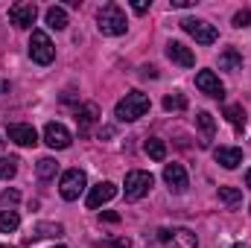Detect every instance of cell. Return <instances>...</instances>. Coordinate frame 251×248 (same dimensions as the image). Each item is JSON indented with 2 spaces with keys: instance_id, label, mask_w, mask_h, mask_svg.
<instances>
[{
  "instance_id": "603a6c76",
  "label": "cell",
  "mask_w": 251,
  "mask_h": 248,
  "mask_svg": "<svg viewBox=\"0 0 251 248\" xmlns=\"http://www.w3.org/2000/svg\"><path fill=\"white\" fill-rule=\"evenodd\" d=\"M35 170H38V178H44V181H47V178H53V175L59 173V164H56L53 158H41V161L35 164Z\"/></svg>"
},
{
  "instance_id": "30bf717a",
  "label": "cell",
  "mask_w": 251,
  "mask_h": 248,
  "mask_svg": "<svg viewBox=\"0 0 251 248\" xmlns=\"http://www.w3.org/2000/svg\"><path fill=\"white\" fill-rule=\"evenodd\" d=\"M164 181L173 193H184L190 187V178H187V170L181 164H167L164 167Z\"/></svg>"
},
{
  "instance_id": "d4e9b609",
  "label": "cell",
  "mask_w": 251,
  "mask_h": 248,
  "mask_svg": "<svg viewBox=\"0 0 251 248\" xmlns=\"http://www.w3.org/2000/svg\"><path fill=\"white\" fill-rule=\"evenodd\" d=\"M18 225H21V216L15 213V210H3L0 213V231H18Z\"/></svg>"
},
{
  "instance_id": "f35d334b",
  "label": "cell",
  "mask_w": 251,
  "mask_h": 248,
  "mask_svg": "<svg viewBox=\"0 0 251 248\" xmlns=\"http://www.w3.org/2000/svg\"><path fill=\"white\" fill-rule=\"evenodd\" d=\"M56 248H64V246H56Z\"/></svg>"
},
{
  "instance_id": "4dcf8cb0",
  "label": "cell",
  "mask_w": 251,
  "mask_h": 248,
  "mask_svg": "<svg viewBox=\"0 0 251 248\" xmlns=\"http://www.w3.org/2000/svg\"><path fill=\"white\" fill-rule=\"evenodd\" d=\"M131 9H134L137 15H143V12L149 9V3H146V0H134V3H131Z\"/></svg>"
},
{
  "instance_id": "8992f818",
  "label": "cell",
  "mask_w": 251,
  "mask_h": 248,
  "mask_svg": "<svg viewBox=\"0 0 251 248\" xmlns=\"http://www.w3.org/2000/svg\"><path fill=\"white\" fill-rule=\"evenodd\" d=\"M178 24H181V29H184L187 35H193V38H196L199 44H204V47H207V44H213V41L219 38L216 26H213V24H207V21H199V18H181Z\"/></svg>"
},
{
  "instance_id": "9c48e42d",
  "label": "cell",
  "mask_w": 251,
  "mask_h": 248,
  "mask_svg": "<svg viewBox=\"0 0 251 248\" xmlns=\"http://www.w3.org/2000/svg\"><path fill=\"white\" fill-rule=\"evenodd\" d=\"M35 18H38V6L35 3H15L9 9V21L15 26H21V29H29L35 24Z\"/></svg>"
},
{
  "instance_id": "d590c367",
  "label": "cell",
  "mask_w": 251,
  "mask_h": 248,
  "mask_svg": "<svg viewBox=\"0 0 251 248\" xmlns=\"http://www.w3.org/2000/svg\"><path fill=\"white\" fill-rule=\"evenodd\" d=\"M246 187H249V190H251V170H249V173H246Z\"/></svg>"
},
{
  "instance_id": "6da1fadb",
  "label": "cell",
  "mask_w": 251,
  "mask_h": 248,
  "mask_svg": "<svg viewBox=\"0 0 251 248\" xmlns=\"http://www.w3.org/2000/svg\"><path fill=\"white\" fill-rule=\"evenodd\" d=\"M146 248H199V240L190 228H155L146 234Z\"/></svg>"
},
{
  "instance_id": "d6a6232c",
  "label": "cell",
  "mask_w": 251,
  "mask_h": 248,
  "mask_svg": "<svg viewBox=\"0 0 251 248\" xmlns=\"http://www.w3.org/2000/svg\"><path fill=\"white\" fill-rule=\"evenodd\" d=\"M105 222H120V213H102Z\"/></svg>"
},
{
  "instance_id": "7a4b0ae2",
  "label": "cell",
  "mask_w": 251,
  "mask_h": 248,
  "mask_svg": "<svg viewBox=\"0 0 251 248\" xmlns=\"http://www.w3.org/2000/svg\"><path fill=\"white\" fill-rule=\"evenodd\" d=\"M149 97L143 94V91H128L123 99L117 102V108H114V114H117V120L120 123H134V120H140L146 111H149Z\"/></svg>"
},
{
  "instance_id": "83f0119b",
  "label": "cell",
  "mask_w": 251,
  "mask_h": 248,
  "mask_svg": "<svg viewBox=\"0 0 251 248\" xmlns=\"http://www.w3.org/2000/svg\"><path fill=\"white\" fill-rule=\"evenodd\" d=\"M234 26H237V29L251 26V9H243V12H237V15H234Z\"/></svg>"
},
{
  "instance_id": "484cf974",
  "label": "cell",
  "mask_w": 251,
  "mask_h": 248,
  "mask_svg": "<svg viewBox=\"0 0 251 248\" xmlns=\"http://www.w3.org/2000/svg\"><path fill=\"white\" fill-rule=\"evenodd\" d=\"M187 108V99L181 97V94H170V97H164V111H184Z\"/></svg>"
},
{
  "instance_id": "d6986e66",
  "label": "cell",
  "mask_w": 251,
  "mask_h": 248,
  "mask_svg": "<svg viewBox=\"0 0 251 248\" xmlns=\"http://www.w3.org/2000/svg\"><path fill=\"white\" fill-rule=\"evenodd\" d=\"M44 18H47V26L50 29H64L67 26V12H64L62 6H50L44 12Z\"/></svg>"
},
{
  "instance_id": "ab89813d",
  "label": "cell",
  "mask_w": 251,
  "mask_h": 248,
  "mask_svg": "<svg viewBox=\"0 0 251 248\" xmlns=\"http://www.w3.org/2000/svg\"><path fill=\"white\" fill-rule=\"evenodd\" d=\"M0 248H6V246H0Z\"/></svg>"
},
{
  "instance_id": "8fae6325",
  "label": "cell",
  "mask_w": 251,
  "mask_h": 248,
  "mask_svg": "<svg viewBox=\"0 0 251 248\" xmlns=\"http://www.w3.org/2000/svg\"><path fill=\"white\" fill-rule=\"evenodd\" d=\"M70 131L64 128L62 123H47L44 125V143L50 146V149H67L70 146Z\"/></svg>"
},
{
  "instance_id": "7c38bea8",
  "label": "cell",
  "mask_w": 251,
  "mask_h": 248,
  "mask_svg": "<svg viewBox=\"0 0 251 248\" xmlns=\"http://www.w3.org/2000/svg\"><path fill=\"white\" fill-rule=\"evenodd\" d=\"M114 196H117V184H111V181H100V184L88 193V201H85V204H88L91 210H97V207H102L105 201H111Z\"/></svg>"
},
{
  "instance_id": "44dd1931",
  "label": "cell",
  "mask_w": 251,
  "mask_h": 248,
  "mask_svg": "<svg viewBox=\"0 0 251 248\" xmlns=\"http://www.w3.org/2000/svg\"><path fill=\"white\" fill-rule=\"evenodd\" d=\"M143 149H146V155H149L152 161H164V158H167V143H164L161 137H149Z\"/></svg>"
},
{
  "instance_id": "e575fe53",
  "label": "cell",
  "mask_w": 251,
  "mask_h": 248,
  "mask_svg": "<svg viewBox=\"0 0 251 248\" xmlns=\"http://www.w3.org/2000/svg\"><path fill=\"white\" fill-rule=\"evenodd\" d=\"M6 91H9V82H3V79H0V94H6Z\"/></svg>"
},
{
  "instance_id": "ac0fdd59",
  "label": "cell",
  "mask_w": 251,
  "mask_h": 248,
  "mask_svg": "<svg viewBox=\"0 0 251 248\" xmlns=\"http://www.w3.org/2000/svg\"><path fill=\"white\" fill-rule=\"evenodd\" d=\"M225 120L234 125L237 131H243V128L249 125V117H246V108H243V105H228V108H225Z\"/></svg>"
},
{
  "instance_id": "1f68e13d",
  "label": "cell",
  "mask_w": 251,
  "mask_h": 248,
  "mask_svg": "<svg viewBox=\"0 0 251 248\" xmlns=\"http://www.w3.org/2000/svg\"><path fill=\"white\" fill-rule=\"evenodd\" d=\"M140 76H143V79H155L158 73H155V67H143V70H140Z\"/></svg>"
},
{
  "instance_id": "2e32d148",
  "label": "cell",
  "mask_w": 251,
  "mask_h": 248,
  "mask_svg": "<svg viewBox=\"0 0 251 248\" xmlns=\"http://www.w3.org/2000/svg\"><path fill=\"white\" fill-rule=\"evenodd\" d=\"M100 120V105L97 102H85L79 111H76V123H79V131L88 134V128Z\"/></svg>"
},
{
  "instance_id": "9a60e30c",
  "label": "cell",
  "mask_w": 251,
  "mask_h": 248,
  "mask_svg": "<svg viewBox=\"0 0 251 248\" xmlns=\"http://www.w3.org/2000/svg\"><path fill=\"white\" fill-rule=\"evenodd\" d=\"M167 56H170V62L181 64V67H193L196 64V56L190 53V47H184L181 41H170L167 44Z\"/></svg>"
},
{
  "instance_id": "cb8c5ba5",
  "label": "cell",
  "mask_w": 251,
  "mask_h": 248,
  "mask_svg": "<svg viewBox=\"0 0 251 248\" xmlns=\"http://www.w3.org/2000/svg\"><path fill=\"white\" fill-rule=\"evenodd\" d=\"M196 123H199V128H201V134L210 140L213 134H216V120H213V114H207V111H201L199 117H196Z\"/></svg>"
},
{
  "instance_id": "ffe728a7",
  "label": "cell",
  "mask_w": 251,
  "mask_h": 248,
  "mask_svg": "<svg viewBox=\"0 0 251 248\" xmlns=\"http://www.w3.org/2000/svg\"><path fill=\"white\" fill-rule=\"evenodd\" d=\"M62 234H64L62 225H56V222H41V225H35L32 240H47V237H62Z\"/></svg>"
},
{
  "instance_id": "8d00e7d4",
  "label": "cell",
  "mask_w": 251,
  "mask_h": 248,
  "mask_svg": "<svg viewBox=\"0 0 251 248\" xmlns=\"http://www.w3.org/2000/svg\"><path fill=\"white\" fill-rule=\"evenodd\" d=\"M3 146H6V140H3V137H0V155H3Z\"/></svg>"
},
{
  "instance_id": "5bb4252c",
  "label": "cell",
  "mask_w": 251,
  "mask_h": 248,
  "mask_svg": "<svg viewBox=\"0 0 251 248\" xmlns=\"http://www.w3.org/2000/svg\"><path fill=\"white\" fill-rule=\"evenodd\" d=\"M213 158H216V164H222L225 170H237V167L243 164V149H237V146H219V149L213 152Z\"/></svg>"
},
{
  "instance_id": "4316f807",
  "label": "cell",
  "mask_w": 251,
  "mask_h": 248,
  "mask_svg": "<svg viewBox=\"0 0 251 248\" xmlns=\"http://www.w3.org/2000/svg\"><path fill=\"white\" fill-rule=\"evenodd\" d=\"M18 173V158H0V181L12 178Z\"/></svg>"
},
{
  "instance_id": "3957f363",
  "label": "cell",
  "mask_w": 251,
  "mask_h": 248,
  "mask_svg": "<svg viewBox=\"0 0 251 248\" xmlns=\"http://www.w3.org/2000/svg\"><path fill=\"white\" fill-rule=\"evenodd\" d=\"M97 26H100L102 35H123L128 24H126V15L117 3H105L97 15Z\"/></svg>"
},
{
  "instance_id": "f546056e",
  "label": "cell",
  "mask_w": 251,
  "mask_h": 248,
  "mask_svg": "<svg viewBox=\"0 0 251 248\" xmlns=\"http://www.w3.org/2000/svg\"><path fill=\"white\" fill-rule=\"evenodd\" d=\"M18 198H21L18 190H6V193H0V204H12V201H18Z\"/></svg>"
},
{
  "instance_id": "f1b7e54d",
  "label": "cell",
  "mask_w": 251,
  "mask_h": 248,
  "mask_svg": "<svg viewBox=\"0 0 251 248\" xmlns=\"http://www.w3.org/2000/svg\"><path fill=\"white\" fill-rule=\"evenodd\" d=\"M100 248H131V243H128L126 237H114V240H105V243H100Z\"/></svg>"
},
{
  "instance_id": "ba28073f",
  "label": "cell",
  "mask_w": 251,
  "mask_h": 248,
  "mask_svg": "<svg viewBox=\"0 0 251 248\" xmlns=\"http://www.w3.org/2000/svg\"><path fill=\"white\" fill-rule=\"evenodd\" d=\"M196 88H199L201 94L213 97V99H222V97H225V85L219 82V76H216L213 70H199V73H196Z\"/></svg>"
},
{
  "instance_id": "836d02e7",
  "label": "cell",
  "mask_w": 251,
  "mask_h": 248,
  "mask_svg": "<svg viewBox=\"0 0 251 248\" xmlns=\"http://www.w3.org/2000/svg\"><path fill=\"white\" fill-rule=\"evenodd\" d=\"M176 9H184V6H193V0H173Z\"/></svg>"
},
{
  "instance_id": "e0dca14e",
  "label": "cell",
  "mask_w": 251,
  "mask_h": 248,
  "mask_svg": "<svg viewBox=\"0 0 251 248\" xmlns=\"http://www.w3.org/2000/svg\"><path fill=\"white\" fill-rule=\"evenodd\" d=\"M243 67V53H237L234 47H228L222 56H219V70H231V73H237Z\"/></svg>"
},
{
  "instance_id": "277c9868",
  "label": "cell",
  "mask_w": 251,
  "mask_h": 248,
  "mask_svg": "<svg viewBox=\"0 0 251 248\" xmlns=\"http://www.w3.org/2000/svg\"><path fill=\"white\" fill-rule=\"evenodd\" d=\"M29 56L35 64H50L56 59V47L50 41V35L44 29H32V38H29Z\"/></svg>"
},
{
  "instance_id": "4fadbf2b",
  "label": "cell",
  "mask_w": 251,
  "mask_h": 248,
  "mask_svg": "<svg viewBox=\"0 0 251 248\" xmlns=\"http://www.w3.org/2000/svg\"><path fill=\"white\" fill-rule=\"evenodd\" d=\"M9 140L18 143V146H35L38 143V131L26 123H15L9 125Z\"/></svg>"
},
{
  "instance_id": "7402d4cb",
  "label": "cell",
  "mask_w": 251,
  "mask_h": 248,
  "mask_svg": "<svg viewBox=\"0 0 251 248\" xmlns=\"http://www.w3.org/2000/svg\"><path fill=\"white\" fill-rule=\"evenodd\" d=\"M219 201L228 204V207H240L243 204V190H237V187H219Z\"/></svg>"
},
{
  "instance_id": "5b68a950",
  "label": "cell",
  "mask_w": 251,
  "mask_h": 248,
  "mask_svg": "<svg viewBox=\"0 0 251 248\" xmlns=\"http://www.w3.org/2000/svg\"><path fill=\"white\" fill-rule=\"evenodd\" d=\"M152 184H155V178H152V173H143V170H131L128 175H126V198L128 201H137V198H143L149 190H152Z\"/></svg>"
},
{
  "instance_id": "52a82bcc",
  "label": "cell",
  "mask_w": 251,
  "mask_h": 248,
  "mask_svg": "<svg viewBox=\"0 0 251 248\" xmlns=\"http://www.w3.org/2000/svg\"><path fill=\"white\" fill-rule=\"evenodd\" d=\"M85 184H88V178H85V173H82V170H67V173L62 175L59 193H62L64 201H76V198L82 196Z\"/></svg>"
},
{
  "instance_id": "74e56055",
  "label": "cell",
  "mask_w": 251,
  "mask_h": 248,
  "mask_svg": "<svg viewBox=\"0 0 251 248\" xmlns=\"http://www.w3.org/2000/svg\"><path fill=\"white\" fill-rule=\"evenodd\" d=\"M231 248H243V246H231Z\"/></svg>"
}]
</instances>
